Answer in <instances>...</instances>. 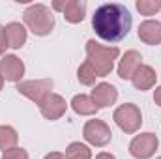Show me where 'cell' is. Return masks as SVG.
Instances as JSON below:
<instances>
[{
  "instance_id": "obj_27",
  "label": "cell",
  "mask_w": 161,
  "mask_h": 159,
  "mask_svg": "<svg viewBox=\"0 0 161 159\" xmlns=\"http://www.w3.org/2000/svg\"><path fill=\"white\" fill-rule=\"evenodd\" d=\"M156 159H161V156H159V157H156Z\"/></svg>"
},
{
  "instance_id": "obj_12",
  "label": "cell",
  "mask_w": 161,
  "mask_h": 159,
  "mask_svg": "<svg viewBox=\"0 0 161 159\" xmlns=\"http://www.w3.org/2000/svg\"><path fill=\"white\" fill-rule=\"evenodd\" d=\"M142 66V56L139 51H125V54L122 56L120 64H118V77L124 80H131L135 75V71Z\"/></svg>"
},
{
  "instance_id": "obj_13",
  "label": "cell",
  "mask_w": 161,
  "mask_h": 159,
  "mask_svg": "<svg viewBox=\"0 0 161 159\" xmlns=\"http://www.w3.org/2000/svg\"><path fill=\"white\" fill-rule=\"evenodd\" d=\"M156 80H158L156 69H154L152 66H146V64H142V66L135 71V75L131 77V82H133L135 90H141V92L150 90V88L156 84Z\"/></svg>"
},
{
  "instance_id": "obj_5",
  "label": "cell",
  "mask_w": 161,
  "mask_h": 159,
  "mask_svg": "<svg viewBox=\"0 0 161 159\" xmlns=\"http://www.w3.org/2000/svg\"><path fill=\"white\" fill-rule=\"evenodd\" d=\"M53 88H54V82L51 79H34L17 82V92L28 97L30 101H34L36 105H40L49 94H53Z\"/></svg>"
},
{
  "instance_id": "obj_23",
  "label": "cell",
  "mask_w": 161,
  "mask_h": 159,
  "mask_svg": "<svg viewBox=\"0 0 161 159\" xmlns=\"http://www.w3.org/2000/svg\"><path fill=\"white\" fill-rule=\"evenodd\" d=\"M43 159H66V156L60 154V152H51V154H47Z\"/></svg>"
},
{
  "instance_id": "obj_3",
  "label": "cell",
  "mask_w": 161,
  "mask_h": 159,
  "mask_svg": "<svg viewBox=\"0 0 161 159\" xmlns=\"http://www.w3.org/2000/svg\"><path fill=\"white\" fill-rule=\"evenodd\" d=\"M26 28L34 36H49L54 28V15L53 9L45 4H32L23 13Z\"/></svg>"
},
{
  "instance_id": "obj_26",
  "label": "cell",
  "mask_w": 161,
  "mask_h": 159,
  "mask_svg": "<svg viewBox=\"0 0 161 159\" xmlns=\"http://www.w3.org/2000/svg\"><path fill=\"white\" fill-rule=\"evenodd\" d=\"M2 88H4V77L0 75V90H2Z\"/></svg>"
},
{
  "instance_id": "obj_8",
  "label": "cell",
  "mask_w": 161,
  "mask_h": 159,
  "mask_svg": "<svg viewBox=\"0 0 161 159\" xmlns=\"http://www.w3.org/2000/svg\"><path fill=\"white\" fill-rule=\"evenodd\" d=\"M86 2L84 0H56L53 2V9L62 11L64 19L71 25L82 23L84 15H86Z\"/></svg>"
},
{
  "instance_id": "obj_16",
  "label": "cell",
  "mask_w": 161,
  "mask_h": 159,
  "mask_svg": "<svg viewBox=\"0 0 161 159\" xmlns=\"http://www.w3.org/2000/svg\"><path fill=\"white\" fill-rule=\"evenodd\" d=\"M71 109L79 114V116H92V114H96L99 109L96 107V103L92 101V97L90 96H86V94H77L73 99H71Z\"/></svg>"
},
{
  "instance_id": "obj_25",
  "label": "cell",
  "mask_w": 161,
  "mask_h": 159,
  "mask_svg": "<svg viewBox=\"0 0 161 159\" xmlns=\"http://www.w3.org/2000/svg\"><path fill=\"white\" fill-rule=\"evenodd\" d=\"M96 159H116L113 154H109V152H101V154H97Z\"/></svg>"
},
{
  "instance_id": "obj_21",
  "label": "cell",
  "mask_w": 161,
  "mask_h": 159,
  "mask_svg": "<svg viewBox=\"0 0 161 159\" xmlns=\"http://www.w3.org/2000/svg\"><path fill=\"white\" fill-rule=\"evenodd\" d=\"M2 159H28V152H26L25 148L15 146V148H11V150L2 152Z\"/></svg>"
},
{
  "instance_id": "obj_20",
  "label": "cell",
  "mask_w": 161,
  "mask_h": 159,
  "mask_svg": "<svg viewBox=\"0 0 161 159\" xmlns=\"http://www.w3.org/2000/svg\"><path fill=\"white\" fill-rule=\"evenodd\" d=\"M135 6L141 15H156L161 9V0H137Z\"/></svg>"
},
{
  "instance_id": "obj_9",
  "label": "cell",
  "mask_w": 161,
  "mask_h": 159,
  "mask_svg": "<svg viewBox=\"0 0 161 159\" xmlns=\"http://www.w3.org/2000/svg\"><path fill=\"white\" fill-rule=\"evenodd\" d=\"M66 109H68V103H66V99L62 97V96H58V94H49L43 101L40 103V112L43 118L51 120V122H54V120H60L64 114H66Z\"/></svg>"
},
{
  "instance_id": "obj_4",
  "label": "cell",
  "mask_w": 161,
  "mask_h": 159,
  "mask_svg": "<svg viewBox=\"0 0 161 159\" xmlns=\"http://www.w3.org/2000/svg\"><path fill=\"white\" fill-rule=\"evenodd\" d=\"M113 120L116 122V125L120 127L124 133L127 135H133L141 129L142 125V114H141V109L135 105V103H124L120 105L114 114H113Z\"/></svg>"
},
{
  "instance_id": "obj_10",
  "label": "cell",
  "mask_w": 161,
  "mask_h": 159,
  "mask_svg": "<svg viewBox=\"0 0 161 159\" xmlns=\"http://www.w3.org/2000/svg\"><path fill=\"white\" fill-rule=\"evenodd\" d=\"M0 75L4 80H11V82H21L25 75V64L19 56L15 54H6L0 60Z\"/></svg>"
},
{
  "instance_id": "obj_24",
  "label": "cell",
  "mask_w": 161,
  "mask_h": 159,
  "mask_svg": "<svg viewBox=\"0 0 161 159\" xmlns=\"http://www.w3.org/2000/svg\"><path fill=\"white\" fill-rule=\"evenodd\" d=\"M154 101H156L158 107H161V86H158L156 92H154Z\"/></svg>"
},
{
  "instance_id": "obj_19",
  "label": "cell",
  "mask_w": 161,
  "mask_h": 159,
  "mask_svg": "<svg viewBox=\"0 0 161 159\" xmlns=\"http://www.w3.org/2000/svg\"><path fill=\"white\" fill-rule=\"evenodd\" d=\"M66 159H92V152L82 142H71L66 148Z\"/></svg>"
},
{
  "instance_id": "obj_2",
  "label": "cell",
  "mask_w": 161,
  "mask_h": 159,
  "mask_svg": "<svg viewBox=\"0 0 161 159\" xmlns=\"http://www.w3.org/2000/svg\"><path fill=\"white\" fill-rule=\"evenodd\" d=\"M118 54H120L118 47H107L96 40L86 41V58L96 69L97 77H107L113 71L114 60L118 58Z\"/></svg>"
},
{
  "instance_id": "obj_6",
  "label": "cell",
  "mask_w": 161,
  "mask_h": 159,
  "mask_svg": "<svg viewBox=\"0 0 161 159\" xmlns=\"http://www.w3.org/2000/svg\"><path fill=\"white\" fill-rule=\"evenodd\" d=\"M82 137L88 144L101 148V146H107L111 142L113 131L103 120H88L82 127Z\"/></svg>"
},
{
  "instance_id": "obj_11",
  "label": "cell",
  "mask_w": 161,
  "mask_h": 159,
  "mask_svg": "<svg viewBox=\"0 0 161 159\" xmlns=\"http://www.w3.org/2000/svg\"><path fill=\"white\" fill-rule=\"evenodd\" d=\"M90 97H92V101L96 103L97 109H105V107H111V105L116 103V99H118V90H116L113 84H109V82H99V84L94 86Z\"/></svg>"
},
{
  "instance_id": "obj_17",
  "label": "cell",
  "mask_w": 161,
  "mask_h": 159,
  "mask_svg": "<svg viewBox=\"0 0 161 159\" xmlns=\"http://www.w3.org/2000/svg\"><path fill=\"white\" fill-rule=\"evenodd\" d=\"M19 142V135L15 131V127L11 125H0V150L6 152V150H11L15 148Z\"/></svg>"
},
{
  "instance_id": "obj_15",
  "label": "cell",
  "mask_w": 161,
  "mask_h": 159,
  "mask_svg": "<svg viewBox=\"0 0 161 159\" xmlns=\"http://www.w3.org/2000/svg\"><path fill=\"white\" fill-rule=\"evenodd\" d=\"M6 30V38H8V45L11 49H21L25 43H26V38H28V30L21 25V23H9L4 26Z\"/></svg>"
},
{
  "instance_id": "obj_7",
  "label": "cell",
  "mask_w": 161,
  "mask_h": 159,
  "mask_svg": "<svg viewBox=\"0 0 161 159\" xmlns=\"http://www.w3.org/2000/svg\"><path fill=\"white\" fill-rule=\"evenodd\" d=\"M159 146V140L154 133H141L129 142V154L135 159H150Z\"/></svg>"
},
{
  "instance_id": "obj_18",
  "label": "cell",
  "mask_w": 161,
  "mask_h": 159,
  "mask_svg": "<svg viewBox=\"0 0 161 159\" xmlns=\"http://www.w3.org/2000/svg\"><path fill=\"white\" fill-rule=\"evenodd\" d=\"M77 79H79V82L84 84V86H94V84H96L97 73H96V69L92 68V64H90L88 60L82 62L79 66V69H77Z\"/></svg>"
},
{
  "instance_id": "obj_1",
  "label": "cell",
  "mask_w": 161,
  "mask_h": 159,
  "mask_svg": "<svg viewBox=\"0 0 161 159\" xmlns=\"http://www.w3.org/2000/svg\"><path fill=\"white\" fill-rule=\"evenodd\" d=\"M131 25H133V17H131L129 9L118 2L103 4L92 15V26H94L96 34L103 41H109V43L122 41L129 34Z\"/></svg>"
},
{
  "instance_id": "obj_14",
  "label": "cell",
  "mask_w": 161,
  "mask_h": 159,
  "mask_svg": "<svg viewBox=\"0 0 161 159\" xmlns=\"http://www.w3.org/2000/svg\"><path fill=\"white\" fill-rule=\"evenodd\" d=\"M139 40L146 45H159L161 43V21H142L139 25Z\"/></svg>"
},
{
  "instance_id": "obj_22",
  "label": "cell",
  "mask_w": 161,
  "mask_h": 159,
  "mask_svg": "<svg viewBox=\"0 0 161 159\" xmlns=\"http://www.w3.org/2000/svg\"><path fill=\"white\" fill-rule=\"evenodd\" d=\"M8 47L9 45H8V38H6V30H4V26H0V56L6 52Z\"/></svg>"
}]
</instances>
